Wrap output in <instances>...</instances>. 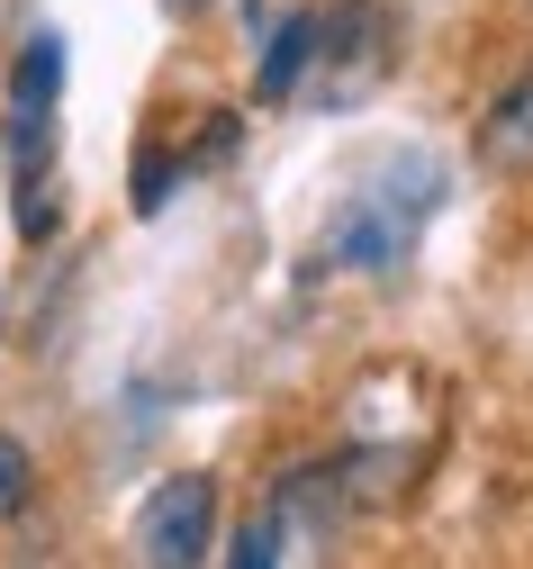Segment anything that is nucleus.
Listing matches in <instances>:
<instances>
[{
  "mask_svg": "<svg viewBox=\"0 0 533 569\" xmlns=\"http://www.w3.org/2000/svg\"><path fill=\"white\" fill-rule=\"evenodd\" d=\"M425 208H434V163L398 154V181L389 190L371 181V190H344L335 199V218L317 236V262L326 271H398L407 244H416V227H425Z\"/></svg>",
  "mask_w": 533,
  "mask_h": 569,
  "instance_id": "1",
  "label": "nucleus"
},
{
  "mask_svg": "<svg viewBox=\"0 0 533 569\" xmlns=\"http://www.w3.org/2000/svg\"><path fill=\"white\" fill-rule=\"evenodd\" d=\"M398 63V19L379 10V0H335L326 28H317V100L326 109H353L389 82Z\"/></svg>",
  "mask_w": 533,
  "mask_h": 569,
  "instance_id": "2",
  "label": "nucleus"
},
{
  "mask_svg": "<svg viewBox=\"0 0 533 569\" xmlns=\"http://www.w3.org/2000/svg\"><path fill=\"white\" fill-rule=\"evenodd\" d=\"M217 542V479L208 470H172L155 497L136 507V560L145 569H190Z\"/></svg>",
  "mask_w": 533,
  "mask_h": 569,
  "instance_id": "3",
  "label": "nucleus"
},
{
  "mask_svg": "<svg viewBox=\"0 0 533 569\" xmlns=\"http://www.w3.org/2000/svg\"><path fill=\"white\" fill-rule=\"evenodd\" d=\"M55 100H63V37H28L19 63H10V172L19 181H46Z\"/></svg>",
  "mask_w": 533,
  "mask_h": 569,
  "instance_id": "4",
  "label": "nucleus"
},
{
  "mask_svg": "<svg viewBox=\"0 0 533 569\" xmlns=\"http://www.w3.org/2000/svg\"><path fill=\"white\" fill-rule=\"evenodd\" d=\"M471 154H480V172H497V181H533V63L480 109Z\"/></svg>",
  "mask_w": 533,
  "mask_h": 569,
  "instance_id": "5",
  "label": "nucleus"
},
{
  "mask_svg": "<svg viewBox=\"0 0 533 569\" xmlns=\"http://www.w3.org/2000/svg\"><path fill=\"white\" fill-rule=\"evenodd\" d=\"M317 28H326V10H289L280 28H272V46H263V63H254V100H298V82H308V63H317Z\"/></svg>",
  "mask_w": 533,
  "mask_h": 569,
  "instance_id": "6",
  "label": "nucleus"
},
{
  "mask_svg": "<svg viewBox=\"0 0 533 569\" xmlns=\"http://www.w3.org/2000/svg\"><path fill=\"white\" fill-rule=\"evenodd\" d=\"M28 497H37V461H28L19 435H0V525H19Z\"/></svg>",
  "mask_w": 533,
  "mask_h": 569,
  "instance_id": "7",
  "label": "nucleus"
},
{
  "mask_svg": "<svg viewBox=\"0 0 533 569\" xmlns=\"http://www.w3.org/2000/svg\"><path fill=\"white\" fill-rule=\"evenodd\" d=\"M280 542H289V525H280V507H272V516H254V525L236 533V551H226V560H236V569H272V560H289Z\"/></svg>",
  "mask_w": 533,
  "mask_h": 569,
  "instance_id": "8",
  "label": "nucleus"
},
{
  "mask_svg": "<svg viewBox=\"0 0 533 569\" xmlns=\"http://www.w3.org/2000/svg\"><path fill=\"white\" fill-rule=\"evenodd\" d=\"M172 172H181V163H172L164 146H145V154H136V208H145V218L172 199Z\"/></svg>",
  "mask_w": 533,
  "mask_h": 569,
  "instance_id": "9",
  "label": "nucleus"
},
{
  "mask_svg": "<svg viewBox=\"0 0 533 569\" xmlns=\"http://www.w3.org/2000/svg\"><path fill=\"white\" fill-rule=\"evenodd\" d=\"M164 10H172V19H199V10H208V0H164Z\"/></svg>",
  "mask_w": 533,
  "mask_h": 569,
  "instance_id": "10",
  "label": "nucleus"
}]
</instances>
